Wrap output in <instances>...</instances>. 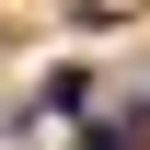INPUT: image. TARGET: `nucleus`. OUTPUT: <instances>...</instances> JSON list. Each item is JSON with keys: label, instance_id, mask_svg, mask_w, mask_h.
<instances>
[{"label": "nucleus", "instance_id": "1", "mask_svg": "<svg viewBox=\"0 0 150 150\" xmlns=\"http://www.w3.org/2000/svg\"><path fill=\"white\" fill-rule=\"evenodd\" d=\"M69 127H81V150H150V93L127 115H69Z\"/></svg>", "mask_w": 150, "mask_h": 150}, {"label": "nucleus", "instance_id": "2", "mask_svg": "<svg viewBox=\"0 0 150 150\" xmlns=\"http://www.w3.org/2000/svg\"><path fill=\"white\" fill-rule=\"evenodd\" d=\"M81 104H93V81H81V69H58V81H46V93L23 104V115H81Z\"/></svg>", "mask_w": 150, "mask_h": 150}]
</instances>
